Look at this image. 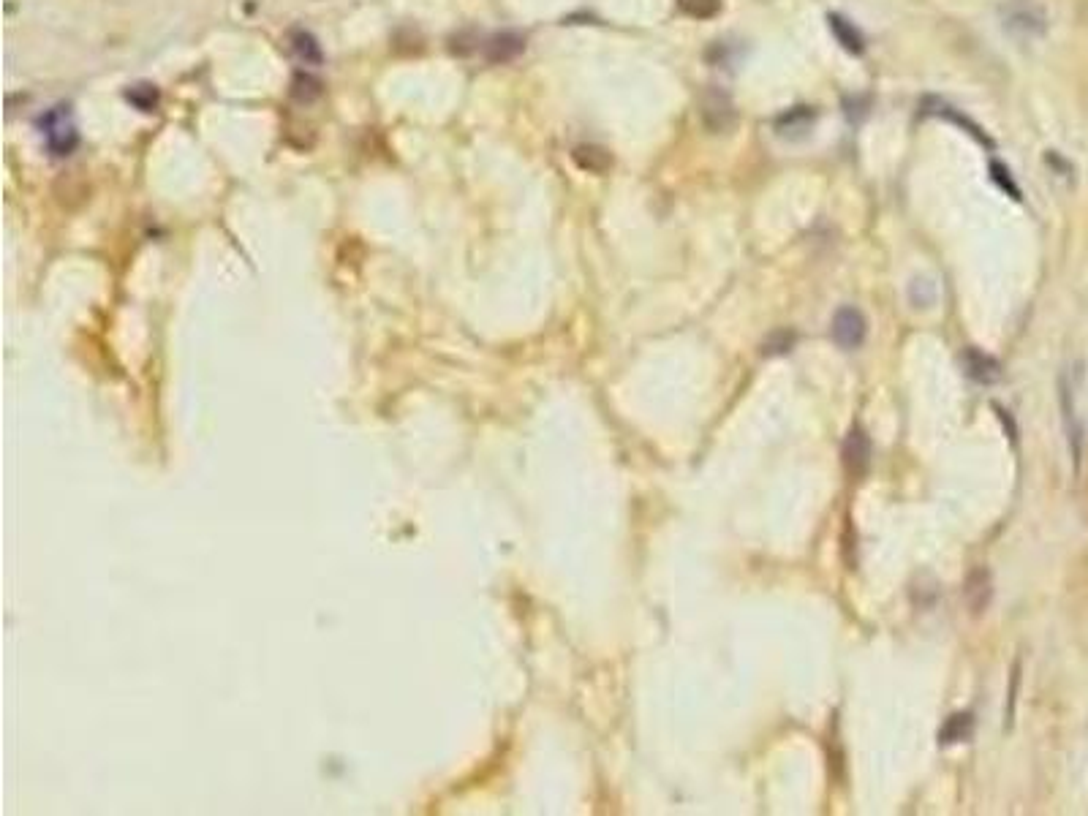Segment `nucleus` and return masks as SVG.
<instances>
[{"label":"nucleus","mask_w":1088,"mask_h":816,"mask_svg":"<svg viewBox=\"0 0 1088 816\" xmlns=\"http://www.w3.org/2000/svg\"><path fill=\"white\" fill-rule=\"evenodd\" d=\"M1001 17H1004V28L1010 33H1020V36H1040L1045 33V11L1031 3V0H1010L1004 9H1001Z\"/></svg>","instance_id":"1"},{"label":"nucleus","mask_w":1088,"mask_h":816,"mask_svg":"<svg viewBox=\"0 0 1088 816\" xmlns=\"http://www.w3.org/2000/svg\"><path fill=\"white\" fill-rule=\"evenodd\" d=\"M865 335H868V321L857 308L852 305H844L838 308L836 316H833V340H836L841 349H857L863 346Z\"/></svg>","instance_id":"2"},{"label":"nucleus","mask_w":1088,"mask_h":816,"mask_svg":"<svg viewBox=\"0 0 1088 816\" xmlns=\"http://www.w3.org/2000/svg\"><path fill=\"white\" fill-rule=\"evenodd\" d=\"M961 365H963V373L969 376L972 381H977V384H996V381L1001 379V365L996 357H991V354H985V351H980L977 346H969V349H963L961 354Z\"/></svg>","instance_id":"3"},{"label":"nucleus","mask_w":1088,"mask_h":816,"mask_svg":"<svg viewBox=\"0 0 1088 816\" xmlns=\"http://www.w3.org/2000/svg\"><path fill=\"white\" fill-rule=\"evenodd\" d=\"M844 466L852 476H863L871 468V438L865 436V430L852 428L844 441Z\"/></svg>","instance_id":"4"},{"label":"nucleus","mask_w":1088,"mask_h":816,"mask_svg":"<svg viewBox=\"0 0 1088 816\" xmlns=\"http://www.w3.org/2000/svg\"><path fill=\"white\" fill-rule=\"evenodd\" d=\"M44 131H47V145L55 150V156H68L71 147L77 145V131L68 123V112H63V107L47 117Z\"/></svg>","instance_id":"5"},{"label":"nucleus","mask_w":1088,"mask_h":816,"mask_svg":"<svg viewBox=\"0 0 1088 816\" xmlns=\"http://www.w3.org/2000/svg\"><path fill=\"white\" fill-rule=\"evenodd\" d=\"M702 120H705L710 131H716V134L729 131V128L735 126V109H732V104H729V98L721 96V93H710V96H705V101H702Z\"/></svg>","instance_id":"6"},{"label":"nucleus","mask_w":1088,"mask_h":816,"mask_svg":"<svg viewBox=\"0 0 1088 816\" xmlns=\"http://www.w3.org/2000/svg\"><path fill=\"white\" fill-rule=\"evenodd\" d=\"M963 599L969 604V610L974 615H980L988 604H991V577L985 569H974L966 580V588H963Z\"/></svg>","instance_id":"7"},{"label":"nucleus","mask_w":1088,"mask_h":816,"mask_svg":"<svg viewBox=\"0 0 1088 816\" xmlns=\"http://www.w3.org/2000/svg\"><path fill=\"white\" fill-rule=\"evenodd\" d=\"M974 735V716L972 713H955L950 719L944 721V727L939 729V743L942 746H955V743H966L972 740Z\"/></svg>","instance_id":"8"},{"label":"nucleus","mask_w":1088,"mask_h":816,"mask_svg":"<svg viewBox=\"0 0 1088 816\" xmlns=\"http://www.w3.org/2000/svg\"><path fill=\"white\" fill-rule=\"evenodd\" d=\"M574 161L577 164L583 166L585 172H607L612 166V156L604 150V147H596V145H580V147H574Z\"/></svg>","instance_id":"9"},{"label":"nucleus","mask_w":1088,"mask_h":816,"mask_svg":"<svg viewBox=\"0 0 1088 816\" xmlns=\"http://www.w3.org/2000/svg\"><path fill=\"white\" fill-rule=\"evenodd\" d=\"M830 28L836 33V39L844 44V49H849V52H863V36H860V30L852 22H846L844 17L833 14L830 17Z\"/></svg>","instance_id":"10"},{"label":"nucleus","mask_w":1088,"mask_h":816,"mask_svg":"<svg viewBox=\"0 0 1088 816\" xmlns=\"http://www.w3.org/2000/svg\"><path fill=\"white\" fill-rule=\"evenodd\" d=\"M523 52V39H517V36H512V33H504V36H496V39L490 41V60H512L515 55H520Z\"/></svg>","instance_id":"11"},{"label":"nucleus","mask_w":1088,"mask_h":816,"mask_svg":"<svg viewBox=\"0 0 1088 816\" xmlns=\"http://www.w3.org/2000/svg\"><path fill=\"white\" fill-rule=\"evenodd\" d=\"M795 340H797V335H795V332H789V330L770 332L768 338H765V343H762V354H765V357H778V354H787V351L795 346Z\"/></svg>","instance_id":"12"},{"label":"nucleus","mask_w":1088,"mask_h":816,"mask_svg":"<svg viewBox=\"0 0 1088 816\" xmlns=\"http://www.w3.org/2000/svg\"><path fill=\"white\" fill-rule=\"evenodd\" d=\"M680 11H686L689 17H697V20H708V17H716L721 9V0H678Z\"/></svg>","instance_id":"13"},{"label":"nucleus","mask_w":1088,"mask_h":816,"mask_svg":"<svg viewBox=\"0 0 1088 816\" xmlns=\"http://www.w3.org/2000/svg\"><path fill=\"white\" fill-rule=\"evenodd\" d=\"M292 96L300 98V101H313L316 96H321V82L319 79L308 77V74H300V77H294L292 82Z\"/></svg>","instance_id":"14"},{"label":"nucleus","mask_w":1088,"mask_h":816,"mask_svg":"<svg viewBox=\"0 0 1088 816\" xmlns=\"http://www.w3.org/2000/svg\"><path fill=\"white\" fill-rule=\"evenodd\" d=\"M294 52H297L305 63H319L321 60L319 44H316L308 33H297V36H294Z\"/></svg>","instance_id":"15"},{"label":"nucleus","mask_w":1088,"mask_h":816,"mask_svg":"<svg viewBox=\"0 0 1088 816\" xmlns=\"http://www.w3.org/2000/svg\"><path fill=\"white\" fill-rule=\"evenodd\" d=\"M993 172H996V180L1001 183V188H1010V194L1015 196V199H1020V191L1015 188V183L1010 180V172H1004L999 164H993Z\"/></svg>","instance_id":"16"}]
</instances>
